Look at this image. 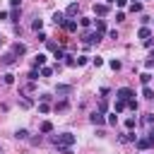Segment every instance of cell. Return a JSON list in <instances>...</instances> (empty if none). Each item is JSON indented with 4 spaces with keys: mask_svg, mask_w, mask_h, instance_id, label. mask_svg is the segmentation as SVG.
I'll return each instance as SVG.
<instances>
[{
    "mask_svg": "<svg viewBox=\"0 0 154 154\" xmlns=\"http://www.w3.org/2000/svg\"><path fill=\"white\" fill-rule=\"evenodd\" d=\"M53 142H55V147H72V144L77 142V137H75L72 132H63V135H55Z\"/></svg>",
    "mask_w": 154,
    "mask_h": 154,
    "instance_id": "6da1fadb",
    "label": "cell"
},
{
    "mask_svg": "<svg viewBox=\"0 0 154 154\" xmlns=\"http://www.w3.org/2000/svg\"><path fill=\"white\" fill-rule=\"evenodd\" d=\"M101 36H103V34H99V31H89V34H82V41H84L87 46H96V43L101 41Z\"/></svg>",
    "mask_w": 154,
    "mask_h": 154,
    "instance_id": "7a4b0ae2",
    "label": "cell"
},
{
    "mask_svg": "<svg viewBox=\"0 0 154 154\" xmlns=\"http://www.w3.org/2000/svg\"><path fill=\"white\" fill-rule=\"evenodd\" d=\"M135 96V91L130 89V87H120L118 91H116V99H120V101H130Z\"/></svg>",
    "mask_w": 154,
    "mask_h": 154,
    "instance_id": "3957f363",
    "label": "cell"
},
{
    "mask_svg": "<svg viewBox=\"0 0 154 154\" xmlns=\"http://www.w3.org/2000/svg\"><path fill=\"white\" fill-rule=\"evenodd\" d=\"M55 94L58 96H70L72 94V84H58L55 87Z\"/></svg>",
    "mask_w": 154,
    "mask_h": 154,
    "instance_id": "277c9868",
    "label": "cell"
},
{
    "mask_svg": "<svg viewBox=\"0 0 154 154\" xmlns=\"http://www.w3.org/2000/svg\"><path fill=\"white\" fill-rule=\"evenodd\" d=\"M89 123H91V125H103V123H106V118H103V113L94 111V113L89 116Z\"/></svg>",
    "mask_w": 154,
    "mask_h": 154,
    "instance_id": "5b68a950",
    "label": "cell"
},
{
    "mask_svg": "<svg viewBox=\"0 0 154 154\" xmlns=\"http://www.w3.org/2000/svg\"><path fill=\"white\" fill-rule=\"evenodd\" d=\"M77 12H79V5H77V2H70V5H67V10H65V17H67V19H72V17H77Z\"/></svg>",
    "mask_w": 154,
    "mask_h": 154,
    "instance_id": "8992f818",
    "label": "cell"
},
{
    "mask_svg": "<svg viewBox=\"0 0 154 154\" xmlns=\"http://www.w3.org/2000/svg\"><path fill=\"white\" fill-rule=\"evenodd\" d=\"M108 10H111V7H108L106 2H94V12H96L99 17H103V14H108Z\"/></svg>",
    "mask_w": 154,
    "mask_h": 154,
    "instance_id": "52a82bcc",
    "label": "cell"
},
{
    "mask_svg": "<svg viewBox=\"0 0 154 154\" xmlns=\"http://www.w3.org/2000/svg\"><path fill=\"white\" fill-rule=\"evenodd\" d=\"M65 22H67L65 12H53V24L55 26H65Z\"/></svg>",
    "mask_w": 154,
    "mask_h": 154,
    "instance_id": "ba28073f",
    "label": "cell"
},
{
    "mask_svg": "<svg viewBox=\"0 0 154 154\" xmlns=\"http://www.w3.org/2000/svg\"><path fill=\"white\" fill-rule=\"evenodd\" d=\"M10 53H12L14 58H17V55H24V53H26V46L17 41V43H12V51H10Z\"/></svg>",
    "mask_w": 154,
    "mask_h": 154,
    "instance_id": "9c48e42d",
    "label": "cell"
},
{
    "mask_svg": "<svg viewBox=\"0 0 154 154\" xmlns=\"http://www.w3.org/2000/svg\"><path fill=\"white\" fill-rule=\"evenodd\" d=\"M137 36H140L142 41H147V38H152V31H149V26H142V29L137 31Z\"/></svg>",
    "mask_w": 154,
    "mask_h": 154,
    "instance_id": "30bf717a",
    "label": "cell"
},
{
    "mask_svg": "<svg viewBox=\"0 0 154 154\" xmlns=\"http://www.w3.org/2000/svg\"><path fill=\"white\" fill-rule=\"evenodd\" d=\"M43 65H46V55H43V53H38V55L34 58V67H43Z\"/></svg>",
    "mask_w": 154,
    "mask_h": 154,
    "instance_id": "8fae6325",
    "label": "cell"
},
{
    "mask_svg": "<svg viewBox=\"0 0 154 154\" xmlns=\"http://www.w3.org/2000/svg\"><path fill=\"white\" fill-rule=\"evenodd\" d=\"M142 123H144L147 128H152V125H154V113H144V116H142Z\"/></svg>",
    "mask_w": 154,
    "mask_h": 154,
    "instance_id": "7c38bea8",
    "label": "cell"
},
{
    "mask_svg": "<svg viewBox=\"0 0 154 154\" xmlns=\"http://www.w3.org/2000/svg\"><path fill=\"white\" fill-rule=\"evenodd\" d=\"M14 137H17V140H29V130H24V128H19V130L14 132Z\"/></svg>",
    "mask_w": 154,
    "mask_h": 154,
    "instance_id": "4fadbf2b",
    "label": "cell"
},
{
    "mask_svg": "<svg viewBox=\"0 0 154 154\" xmlns=\"http://www.w3.org/2000/svg\"><path fill=\"white\" fill-rule=\"evenodd\" d=\"M120 142H137V135H135V132L130 130L128 135H123V137H120Z\"/></svg>",
    "mask_w": 154,
    "mask_h": 154,
    "instance_id": "5bb4252c",
    "label": "cell"
},
{
    "mask_svg": "<svg viewBox=\"0 0 154 154\" xmlns=\"http://www.w3.org/2000/svg\"><path fill=\"white\" fill-rule=\"evenodd\" d=\"M31 29H34V31L38 34V31L43 29V19H34V22H31Z\"/></svg>",
    "mask_w": 154,
    "mask_h": 154,
    "instance_id": "9a60e30c",
    "label": "cell"
},
{
    "mask_svg": "<svg viewBox=\"0 0 154 154\" xmlns=\"http://www.w3.org/2000/svg\"><path fill=\"white\" fill-rule=\"evenodd\" d=\"M14 60H17V58H14L12 53H5V55H2V65H12Z\"/></svg>",
    "mask_w": 154,
    "mask_h": 154,
    "instance_id": "2e32d148",
    "label": "cell"
},
{
    "mask_svg": "<svg viewBox=\"0 0 154 154\" xmlns=\"http://www.w3.org/2000/svg\"><path fill=\"white\" fill-rule=\"evenodd\" d=\"M65 29H67V31H77V22H75V19H67V22H65Z\"/></svg>",
    "mask_w": 154,
    "mask_h": 154,
    "instance_id": "e0dca14e",
    "label": "cell"
},
{
    "mask_svg": "<svg viewBox=\"0 0 154 154\" xmlns=\"http://www.w3.org/2000/svg\"><path fill=\"white\" fill-rule=\"evenodd\" d=\"M89 63V55H77L75 58V65H87Z\"/></svg>",
    "mask_w": 154,
    "mask_h": 154,
    "instance_id": "ac0fdd59",
    "label": "cell"
},
{
    "mask_svg": "<svg viewBox=\"0 0 154 154\" xmlns=\"http://www.w3.org/2000/svg\"><path fill=\"white\" fill-rule=\"evenodd\" d=\"M140 82H142V84L147 87V84L152 82V75H149V72H142V75H140Z\"/></svg>",
    "mask_w": 154,
    "mask_h": 154,
    "instance_id": "d6986e66",
    "label": "cell"
},
{
    "mask_svg": "<svg viewBox=\"0 0 154 154\" xmlns=\"http://www.w3.org/2000/svg\"><path fill=\"white\" fill-rule=\"evenodd\" d=\"M19 106H22V108H31V106H34V101L24 96V99H19Z\"/></svg>",
    "mask_w": 154,
    "mask_h": 154,
    "instance_id": "ffe728a7",
    "label": "cell"
},
{
    "mask_svg": "<svg viewBox=\"0 0 154 154\" xmlns=\"http://www.w3.org/2000/svg\"><path fill=\"white\" fill-rule=\"evenodd\" d=\"M51 130H53V123L51 120H43L41 123V132H51Z\"/></svg>",
    "mask_w": 154,
    "mask_h": 154,
    "instance_id": "44dd1931",
    "label": "cell"
},
{
    "mask_svg": "<svg viewBox=\"0 0 154 154\" xmlns=\"http://www.w3.org/2000/svg\"><path fill=\"white\" fill-rule=\"evenodd\" d=\"M96 31H99V34L106 31V22H103V19H96Z\"/></svg>",
    "mask_w": 154,
    "mask_h": 154,
    "instance_id": "7402d4cb",
    "label": "cell"
},
{
    "mask_svg": "<svg viewBox=\"0 0 154 154\" xmlns=\"http://www.w3.org/2000/svg\"><path fill=\"white\" fill-rule=\"evenodd\" d=\"M108 65H111V70H120V67H123V63H120V60H116V58H113V60H108Z\"/></svg>",
    "mask_w": 154,
    "mask_h": 154,
    "instance_id": "603a6c76",
    "label": "cell"
},
{
    "mask_svg": "<svg viewBox=\"0 0 154 154\" xmlns=\"http://www.w3.org/2000/svg\"><path fill=\"white\" fill-rule=\"evenodd\" d=\"M38 75H41V77H51V75H53V70H51V67H46V65H43V67H41V70H38Z\"/></svg>",
    "mask_w": 154,
    "mask_h": 154,
    "instance_id": "cb8c5ba5",
    "label": "cell"
},
{
    "mask_svg": "<svg viewBox=\"0 0 154 154\" xmlns=\"http://www.w3.org/2000/svg\"><path fill=\"white\" fill-rule=\"evenodd\" d=\"M38 79V67H31V72H29V82H36Z\"/></svg>",
    "mask_w": 154,
    "mask_h": 154,
    "instance_id": "d4e9b609",
    "label": "cell"
},
{
    "mask_svg": "<svg viewBox=\"0 0 154 154\" xmlns=\"http://www.w3.org/2000/svg\"><path fill=\"white\" fill-rule=\"evenodd\" d=\"M142 96H144V99H154V91L149 89V84H147V87L142 89Z\"/></svg>",
    "mask_w": 154,
    "mask_h": 154,
    "instance_id": "484cf974",
    "label": "cell"
},
{
    "mask_svg": "<svg viewBox=\"0 0 154 154\" xmlns=\"http://www.w3.org/2000/svg\"><path fill=\"white\" fill-rule=\"evenodd\" d=\"M2 82H5V84H14V75H12V72H7V75L2 77Z\"/></svg>",
    "mask_w": 154,
    "mask_h": 154,
    "instance_id": "4316f807",
    "label": "cell"
},
{
    "mask_svg": "<svg viewBox=\"0 0 154 154\" xmlns=\"http://www.w3.org/2000/svg\"><path fill=\"white\" fill-rule=\"evenodd\" d=\"M135 125H137V118H128V120H125V128H128V130H132Z\"/></svg>",
    "mask_w": 154,
    "mask_h": 154,
    "instance_id": "83f0119b",
    "label": "cell"
},
{
    "mask_svg": "<svg viewBox=\"0 0 154 154\" xmlns=\"http://www.w3.org/2000/svg\"><path fill=\"white\" fill-rule=\"evenodd\" d=\"M79 26H84V29L91 26V19H89V17H82V19H79Z\"/></svg>",
    "mask_w": 154,
    "mask_h": 154,
    "instance_id": "f1b7e54d",
    "label": "cell"
},
{
    "mask_svg": "<svg viewBox=\"0 0 154 154\" xmlns=\"http://www.w3.org/2000/svg\"><path fill=\"white\" fill-rule=\"evenodd\" d=\"M65 65L67 67H75V55H65Z\"/></svg>",
    "mask_w": 154,
    "mask_h": 154,
    "instance_id": "f546056e",
    "label": "cell"
},
{
    "mask_svg": "<svg viewBox=\"0 0 154 154\" xmlns=\"http://www.w3.org/2000/svg\"><path fill=\"white\" fill-rule=\"evenodd\" d=\"M53 108H55V111H65V108H67V101H58Z\"/></svg>",
    "mask_w": 154,
    "mask_h": 154,
    "instance_id": "4dcf8cb0",
    "label": "cell"
},
{
    "mask_svg": "<svg viewBox=\"0 0 154 154\" xmlns=\"http://www.w3.org/2000/svg\"><path fill=\"white\" fill-rule=\"evenodd\" d=\"M106 111H108V103L101 99V101H99V113H106Z\"/></svg>",
    "mask_w": 154,
    "mask_h": 154,
    "instance_id": "1f68e13d",
    "label": "cell"
},
{
    "mask_svg": "<svg viewBox=\"0 0 154 154\" xmlns=\"http://www.w3.org/2000/svg\"><path fill=\"white\" fill-rule=\"evenodd\" d=\"M130 12H142V5H140V2H132V5H130Z\"/></svg>",
    "mask_w": 154,
    "mask_h": 154,
    "instance_id": "d6a6232c",
    "label": "cell"
},
{
    "mask_svg": "<svg viewBox=\"0 0 154 154\" xmlns=\"http://www.w3.org/2000/svg\"><path fill=\"white\" fill-rule=\"evenodd\" d=\"M10 19H12V22H19V10H12V12H10Z\"/></svg>",
    "mask_w": 154,
    "mask_h": 154,
    "instance_id": "836d02e7",
    "label": "cell"
},
{
    "mask_svg": "<svg viewBox=\"0 0 154 154\" xmlns=\"http://www.w3.org/2000/svg\"><path fill=\"white\" fill-rule=\"evenodd\" d=\"M125 106H128V108H132V111H137V101H135V99H130V101H125Z\"/></svg>",
    "mask_w": 154,
    "mask_h": 154,
    "instance_id": "e575fe53",
    "label": "cell"
},
{
    "mask_svg": "<svg viewBox=\"0 0 154 154\" xmlns=\"http://www.w3.org/2000/svg\"><path fill=\"white\" fill-rule=\"evenodd\" d=\"M123 108H125V101H120V99H118V101H116V113H120Z\"/></svg>",
    "mask_w": 154,
    "mask_h": 154,
    "instance_id": "d590c367",
    "label": "cell"
},
{
    "mask_svg": "<svg viewBox=\"0 0 154 154\" xmlns=\"http://www.w3.org/2000/svg\"><path fill=\"white\" fill-rule=\"evenodd\" d=\"M106 123H108V125H116V123H118V118H116V113H111V116L106 118Z\"/></svg>",
    "mask_w": 154,
    "mask_h": 154,
    "instance_id": "8d00e7d4",
    "label": "cell"
},
{
    "mask_svg": "<svg viewBox=\"0 0 154 154\" xmlns=\"http://www.w3.org/2000/svg\"><path fill=\"white\" fill-rule=\"evenodd\" d=\"M91 63H94L96 67H101V65H103V58H99V55H96V58H91Z\"/></svg>",
    "mask_w": 154,
    "mask_h": 154,
    "instance_id": "74e56055",
    "label": "cell"
},
{
    "mask_svg": "<svg viewBox=\"0 0 154 154\" xmlns=\"http://www.w3.org/2000/svg\"><path fill=\"white\" fill-rule=\"evenodd\" d=\"M38 111H41V113H48L51 106H48V103H38Z\"/></svg>",
    "mask_w": 154,
    "mask_h": 154,
    "instance_id": "f35d334b",
    "label": "cell"
},
{
    "mask_svg": "<svg viewBox=\"0 0 154 154\" xmlns=\"http://www.w3.org/2000/svg\"><path fill=\"white\" fill-rule=\"evenodd\" d=\"M55 58H58V60L65 58V51H63V48H55Z\"/></svg>",
    "mask_w": 154,
    "mask_h": 154,
    "instance_id": "ab89813d",
    "label": "cell"
},
{
    "mask_svg": "<svg viewBox=\"0 0 154 154\" xmlns=\"http://www.w3.org/2000/svg\"><path fill=\"white\" fill-rule=\"evenodd\" d=\"M34 89H36V84H34V82H26V87H24V91H34Z\"/></svg>",
    "mask_w": 154,
    "mask_h": 154,
    "instance_id": "60d3db41",
    "label": "cell"
},
{
    "mask_svg": "<svg viewBox=\"0 0 154 154\" xmlns=\"http://www.w3.org/2000/svg\"><path fill=\"white\" fill-rule=\"evenodd\" d=\"M10 5H12V10H19V5H22V0H10Z\"/></svg>",
    "mask_w": 154,
    "mask_h": 154,
    "instance_id": "b9f144b4",
    "label": "cell"
},
{
    "mask_svg": "<svg viewBox=\"0 0 154 154\" xmlns=\"http://www.w3.org/2000/svg\"><path fill=\"white\" fill-rule=\"evenodd\" d=\"M116 5H118V7H125V5H128V0H116Z\"/></svg>",
    "mask_w": 154,
    "mask_h": 154,
    "instance_id": "7bdbcfd3",
    "label": "cell"
},
{
    "mask_svg": "<svg viewBox=\"0 0 154 154\" xmlns=\"http://www.w3.org/2000/svg\"><path fill=\"white\" fill-rule=\"evenodd\" d=\"M10 17V12H0V19H7Z\"/></svg>",
    "mask_w": 154,
    "mask_h": 154,
    "instance_id": "ee69618b",
    "label": "cell"
},
{
    "mask_svg": "<svg viewBox=\"0 0 154 154\" xmlns=\"http://www.w3.org/2000/svg\"><path fill=\"white\" fill-rule=\"evenodd\" d=\"M108 2H116V0H106V5H108Z\"/></svg>",
    "mask_w": 154,
    "mask_h": 154,
    "instance_id": "f6af8a7d",
    "label": "cell"
},
{
    "mask_svg": "<svg viewBox=\"0 0 154 154\" xmlns=\"http://www.w3.org/2000/svg\"><path fill=\"white\" fill-rule=\"evenodd\" d=\"M0 46H2V36H0Z\"/></svg>",
    "mask_w": 154,
    "mask_h": 154,
    "instance_id": "bcb514c9",
    "label": "cell"
},
{
    "mask_svg": "<svg viewBox=\"0 0 154 154\" xmlns=\"http://www.w3.org/2000/svg\"><path fill=\"white\" fill-rule=\"evenodd\" d=\"M152 60H154V53H152Z\"/></svg>",
    "mask_w": 154,
    "mask_h": 154,
    "instance_id": "7dc6e473",
    "label": "cell"
},
{
    "mask_svg": "<svg viewBox=\"0 0 154 154\" xmlns=\"http://www.w3.org/2000/svg\"><path fill=\"white\" fill-rule=\"evenodd\" d=\"M132 2H137V0H132Z\"/></svg>",
    "mask_w": 154,
    "mask_h": 154,
    "instance_id": "c3c4849f",
    "label": "cell"
},
{
    "mask_svg": "<svg viewBox=\"0 0 154 154\" xmlns=\"http://www.w3.org/2000/svg\"><path fill=\"white\" fill-rule=\"evenodd\" d=\"M142 154H147V152H142Z\"/></svg>",
    "mask_w": 154,
    "mask_h": 154,
    "instance_id": "681fc988",
    "label": "cell"
}]
</instances>
